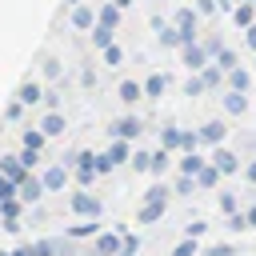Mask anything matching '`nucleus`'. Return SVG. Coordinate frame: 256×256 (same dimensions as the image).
<instances>
[{"label":"nucleus","instance_id":"nucleus-1","mask_svg":"<svg viewBox=\"0 0 256 256\" xmlns=\"http://www.w3.org/2000/svg\"><path fill=\"white\" fill-rule=\"evenodd\" d=\"M68 212H72V216H88V220H100V216H104V200H100L92 188H76V192L68 196Z\"/></svg>","mask_w":256,"mask_h":256},{"label":"nucleus","instance_id":"nucleus-2","mask_svg":"<svg viewBox=\"0 0 256 256\" xmlns=\"http://www.w3.org/2000/svg\"><path fill=\"white\" fill-rule=\"evenodd\" d=\"M124 248V228H100L92 236V256H120Z\"/></svg>","mask_w":256,"mask_h":256},{"label":"nucleus","instance_id":"nucleus-3","mask_svg":"<svg viewBox=\"0 0 256 256\" xmlns=\"http://www.w3.org/2000/svg\"><path fill=\"white\" fill-rule=\"evenodd\" d=\"M140 132H144V120L132 116V112H124L108 124V136H120V140H140Z\"/></svg>","mask_w":256,"mask_h":256},{"label":"nucleus","instance_id":"nucleus-4","mask_svg":"<svg viewBox=\"0 0 256 256\" xmlns=\"http://www.w3.org/2000/svg\"><path fill=\"white\" fill-rule=\"evenodd\" d=\"M172 24L180 28L184 44H192V40H196V28H200V12H196V8H176V12H172Z\"/></svg>","mask_w":256,"mask_h":256},{"label":"nucleus","instance_id":"nucleus-5","mask_svg":"<svg viewBox=\"0 0 256 256\" xmlns=\"http://www.w3.org/2000/svg\"><path fill=\"white\" fill-rule=\"evenodd\" d=\"M208 60H212V56L204 52V44H200V40H192V44H180V64H184L188 72H200Z\"/></svg>","mask_w":256,"mask_h":256},{"label":"nucleus","instance_id":"nucleus-6","mask_svg":"<svg viewBox=\"0 0 256 256\" xmlns=\"http://www.w3.org/2000/svg\"><path fill=\"white\" fill-rule=\"evenodd\" d=\"M40 180H44L48 192H64L68 180H72V168H68V164H48V168L40 172Z\"/></svg>","mask_w":256,"mask_h":256},{"label":"nucleus","instance_id":"nucleus-7","mask_svg":"<svg viewBox=\"0 0 256 256\" xmlns=\"http://www.w3.org/2000/svg\"><path fill=\"white\" fill-rule=\"evenodd\" d=\"M208 160H212V164H216V168H220V172H224V176H236V172H240V168H244V164H240V156H236V152H232V148H224V144H216V148H212V156H208Z\"/></svg>","mask_w":256,"mask_h":256},{"label":"nucleus","instance_id":"nucleus-8","mask_svg":"<svg viewBox=\"0 0 256 256\" xmlns=\"http://www.w3.org/2000/svg\"><path fill=\"white\" fill-rule=\"evenodd\" d=\"M44 196H48V188H44V180H40L36 172H28V176L20 180V200H24V204H40Z\"/></svg>","mask_w":256,"mask_h":256},{"label":"nucleus","instance_id":"nucleus-9","mask_svg":"<svg viewBox=\"0 0 256 256\" xmlns=\"http://www.w3.org/2000/svg\"><path fill=\"white\" fill-rule=\"evenodd\" d=\"M68 24H72L76 32H92V24H96V8H92V4H76V8H68Z\"/></svg>","mask_w":256,"mask_h":256},{"label":"nucleus","instance_id":"nucleus-10","mask_svg":"<svg viewBox=\"0 0 256 256\" xmlns=\"http://www.w3.org/2000/svg\"><path fill=\"white\" fill-rule=\"evenodd\" d=\"M220 104H224V116H244L248 112V96L240 88H224L220 92Z\"/></svg>","mask_w":256,"mask_h":256},{"label":"nucleus","instance_id":"nucleus-11","mask_svg":"<svg viewBox=\"0 0 256 256\" xmlns=\"http://www.w3.org/2000/svg\"><path fill=\"white\" fill-rule=\"evenodd\" d=\"M116 96H120L124 108L140 104V100H144V80H120V84H116Z\"/></svg>","mask_w":256,"mask_h":256},{"label":"nucleus","instance_id":"nucleus-12","mask_svg":"<svg viewBox=\"0 0 256 256\" xmlns=\"http://www.w3.org/2000/svg\"><path fill=\"white\" fill-rule=\"evenodd\" d=\"M96 232H100V224H96V220L76 216V224H68V228H64V240H92Z\"/></svg>","mask_w":256,"mask_h":256},{"label":"nucleus","instance_id":"nucleus-13","mask_svg":"<svg viewBox=\"0 0 256 256\" xmlns=\"http://www.w3.org/2000/svg\"><path fill=\"white\" fill-rule=\"evenodd\" d=\"M120 20H124V8H120L116 0H104V4H96V24L120 28Z\"/></svg>","mask_w":256,"mask_h":256},{"label":"nucleus","instance_id":"nucleus-14","mask_svg":"<svg viewBox=\"0 0 256 256\" xmlns=\"http://www.w3.org/2000/svg\"><path fill=\"white\" fill-rule=\"evenodd\" d=\"M200 76H204V84H208V92H220L224 84H228V72L216 64V60H208L204 68H200Z\"/></svg>","mask_w":256,"mask_h":256},{"label":"nucleus","instance_id":"nucleus-15","mask_svg":"<svg viewBox=\"0 0 256 256\" xmlns=\"http://www.w3.org/2000/svg\"><path fill=\"white\" fill-rule=\"evenodd\" d=\"M40 128H44V132H48V140H52V136H64L68 120H64V112H60V108H48V112L40 116Z\"/></svg>","mask_w":256,"mask_h":256},{"label":"nucleus","instance_id":"nucleus-16","mask_svg":"<svg viewBox=\"0 0 256 256\" xmlns=\"http://www.w3.org/2000/svg\"><path fill=\"white\" fill-rule=\"evenodd\" d=\"M224 136H228V124H224V120H204V124H200V140H204V144L216 148V144H224Z\"/></svg>","mask_w":256,"mask_h":256},{"label":"nucleus","instance_id":"nucleus-17","mask_svg":"<svg viewBox=\"0 0 256 256\" xmlns=\"http://www.w3.org/2000/svg\"><path fill=\"white\" fill-rule=\"evenodd\" d=\"M0 172H4L8 180H16V184H20V180H24L32 168H28V164L20 160V152H16V156H0Z\"/></svg>","mask_w":256,"mask_h":256},{"label":"nucleus","instance_id":"nucleus-18","mask_svg":"<svg viewBox=\"0 0 256 256\" xmlns=\"http://www.w3.org/2000/svg\"><path fill=\"white\" fill-rule=\"evenodd\" d=\"M16 100H20V104H24V108H36V104H40V100H44V88H40V84H36V80H24V84H20V88H16Z\"/></svg>","mask_w":256,"mask_h":256},{"label":"nucleus","instance_id":"nucleus-19","mask_svg":"<svg viewBox=\"0 0 256 256\" xmlns=\"http://www.w3.org/2000/svg\"><path fill=\"white\" fill-rule=\"evenodd\" d=\"M220 180H224V172H220L212 160H208V164L196 172V184H200V192H212V188H220Z\"/></svg>","mask_w":256,"mask_h":256},{"label":"nucleus","instance_id":"nucleus-20","mask_svg":"<svg viewBox=\"0 0 256 256\" xmlns=\"http://www.w3.org/2000/svg\"><path fill=\"white\" fill-rule=\"evenodd\" d=\"M116 32H120V28H108V24H92L88 40H92V48H96V52H104V48L116 40Z\"/></svg>","mask_w":256,"mask_h":256},{"label":"nucleus","instance_id":"nucleus-21","mask_svg":"<svg viewBox=\"0 0 256 256\" xmlns=\"http://www.w3.org/2000/svg\"><path fill=\"white\" fill-rule=\"evenodd\" d=\"M164 88H168V76L164 72H148L144 76V100H160Z\"/></svg>","mask_w":256,"mask_h":256},{"label":"nucleus","instance_id":"nucleus-22","mask_svg":"<svg viewBox=\"0 0 256 256\" xmlns=\"http://www.w3.org/2000/svg\"><path fill=\"white\" fill-rule=\"evenodd\" d=\"M132 152H136V148H132V140L112 136V144H108V160H112V164H128V160H132Z\"/></svg>","mask_w":256,"mask_h":256},{"label":"nucleus","instance_id":"nucleus-23","mask_svg":"<svg viewBox=\"0 0 256 256\" xmlns=\"http://www.w3.org/2000/svg\"><path fill=\"white\" fill-rule=\"evenodd\" d=\"M72 180H76L80 188H92V184L100 180V172H96V160H84V164H76V168H72Z\"/></svg>","mask_w":256,"mask_h":256},{"label":"nucleus","instance_id":"nucleus-24","mask_svg":"<svg viewBox=\"0 0 256 256\" xmlns=\"http://www.w3.org/2000/svg\"><path fill=\"white\" fill-rule=\"evenodd\" d=\"M252 20H256V0H240V4L232 8V24H236V28H248Z\"/></svg>","mask_w":256,"mask_h":256},{"label":"nucleus","instance_id":"nucleus-25","mask_svg":"<svg viewBox=\"0 0 256 256\" xmlns=\"http://www.w3.org/2000/svg\"><path fill=\"white\" fill-rule=\"evenodd\" d=\"M204 164H208V160L200 156V148H196V152H180V160H176V172H188V176H196Z\"/></svg>","mask_w":256,"mask_h":256},{"label":"nucleus","instance_id":"nucleus-26","mask_svg":"<svg viewBox=\"0 0 256 256\" xmlns=\"http://www.w3.org/2000/svg\"><path fill=\"white\" fill-rule=\"evenodd\" d=\"M196 192H200L196 176H188V172H176V180H172V196H196Z\"/></svg>","mask_w":256,"mask_h":256},{"label":"nucleus","instance_id":"nucleus-27","mask_svg":"<svg viewBox=\"0 0 256 256\" xmlns=\"http://www.w3.org/2000/svg\"><path fill=\"white\" fill-rule=\"evenodd\" d=\"M164 212H168V204H140L136 224H160V220H164Z\"/></svg>","mask_w":256,"mask_h":256},{"label":"nucleus","instance_id":"nucleus-28","mask_svg":"<svg viewBox=\"0 0 256 256\" xmlns=\"http://www.w3.org/2000/svg\"><path fill=\"white\" fill-rule=\"evenodd\" d=\"M160 148H168V152H180V124H164L160 128Z\"/></svg>","mask_w":256,"mask_h":256},{"label":"nucleus","instance_id":"nucleus-29","mask_svg":"<svg viewBox=\"0 0 256 256\" xmlns=\"http://www.w3.org/2000/svg\"><path fill=\"white\" fill-rule=\"evenodd\" d=\"M20 144H24V148H36V152H44V144H48V132H44V128H24V132H20Z\"/></svg>","mask_w":256,"mask_h":256},{"label":"nucleus","instance_id":"nucleus-30","mask_svg":"<svg viewBox=\"0 0 256 256\" xmlns=\"http://www.w3.org/2000/svg\"><path fill=\"white\" fill-rule=\"evenodd\" d=\"M172 156H176V152H168V148H160V144H156V152H152V168H148V172H152V176H164V172H168V164H172Z\"/></svg>","mask_w":256,"mask_h":256},{"label":"nucleus","instance_id":"nucleus-31","mask_svg":"<svg viewBox=\"0 0 256 256\" xmlns=\"http://www.w3.org/2000/svg\"><path fill=\"white\" fill-rule=\"evenodd\" d=\"M204 92H208L204 76H200V72H188V80H184V96H188V100H196V96H204Z\"/></svg>","mask_w":256,"mask_h":256},{"label":"nucleus","instance_id":"nucleus-32","mask_svg":"<svg viewBox=\"0 0 256 256\" xmlns=\"http://www.w3.org/2000/svg\"><path fill=\"white\" fill-rule=\"evenodd\" d=\"M100 60H104V68H120V64H124V48H120V44L112 40V44H108V48L100 52Z\"/></svg>","mask_w":256,"mask_h":256},{"label":"nucleus","instance_id":"nucleus-33","mask_svg":"<svg viewBox=\"0 0 256 256\" xmlns=\"http://www.w3.org/2000/svg\"><path fill=\"white\" fill-rule=\"evenodd\" d=\"M200 144V128H180V152H196Z\"/></svg>","mask_w":256,"mask_h":256},{"label":"nucleus","instance_id":"nucleus-34","mask_svg":"<svg viewBox=\"0 0 256 256\" xmlns=\"http://www.w3.org/2000/svg\"><path fill=\"white\" fill-rule=\"evenodd\" d=\"M248 84H252V72H244L240 64L228 72V88H240V92H248Z\"/></svg>","mask_w":256,"mask_h":256},{"label":"nucleus","instance_id":"nucleus-35","mask_svg":"<svg viewBox=\"0 0 256 256\" xmlns=\"http://www.w3.org/2000/svg\"><path fill=\"white\" fill-rule=\"evenodd\" d=\"M216 64H220V68H224V72H232V68H236V64H240V56H236V48H228V44H224V48H220V52H216Z\"/></svg>","mask_w":256,"mask_h":256},{"label":"nucleus","instance_id":"nucleus-36","mask_svg":"<svg viewBox=\"0 0 256 256\" xmlns=\"http://www.w3.org/2000/svg\"><path fill=\"white\" fill-rule=\"evenodd\" d=\"M128 168H132V172H148V168H152V152L136 148V152H132V160H128Z\"/></svg>","mask_w":256,"mask_h":256},{"label":"nucleus","instance_id":"nucleus-37","mask_svg":"<svg viewBox=\"0 0 256 256\" xmlns=\"http://www.w3.org/2000/svg\"><path fill=\"white\" fill-rule=\"evenodd\" d=\"M168 256H200V244H196V236H184V240H180V244H176Z\"/></svg>","mask_w":256,"mask_h":256},{"label":"nucleus","instance_id":"nucleus-38","mask_svg":"<svg viewBox=\"0 0 256 256\" xmlns=\"http://www.w3.org/2000/svg\"><path fill=\"white\" fill-rule=\"evenodd\" d=\"M224 228L236 236V232H244V228H248V216H244V212H232V216H224Z\"/></svg>","mask_w":256,"mask_h":256},{"label":"nucleus","instance_id":"nucleus-39","mask_svg":"<svg viewBox=\"0 0 256 256\" xmlns=\"http://www.w3.org/2000/svg\"><path fill=\"white\" fill-rule=\"evenodd\" d=\"M12 196H20V184H16V180H8V176L0 172V204H4V200H12Z\"/></svg>","mask_w":256,"mask_h":256},{"label":"nucleus","instance_id":"nucleus-40","mask_svg":"<svg viewBox=\"0 0 256 256\" xmlns=\"http://www.w3.org/2000/svg\"><path fill=\"white\" fill-rule=\"evenodd\" d=\"M60 72H64V64L56 56H44V80H60Z\"/></svg>","mask_w":256,"mask_h":256},{"label":"nucleus","instance_id":"nucleus-41","mask_svg":"<svg viewBox=\"0 0 256 256\" xmlns=\"http://www.w3.org/2000/svg\"><path fill=\"white\" fill-rule=\"evenodd\" d=\"M140 252V236H132L128 228H124V248H120V256H136Z\"/></svg>","mask_w":256,"mask_h":256},{"label":"nucleus","instance_id":"nucleus-42","mask_svg":"<svg viewBox=\"0 0 256 256\" xmlns=\"http://www.w3.org/2000/svg\"><path fill=\"white\" fill-rule=\"evenodd\" d=\"M220 212H224V216L240 212V204H236V196H232V192H220Z\"/></svg>","mask_w":256,"mask_h":256},{"label":"nucleus","instance_id":"nucleus-43","mask_svg":"<svg viewBox=\"0 0 256 256\" xmlns=\"http://www.w3.org/2000/svg\"><path fill=\"white\" fill-rule=\"evenodd\" d=\"M200 256H236L232 244H212V248H200Z\"/></svg>","mask_w":256,"mask_h":256},{"label":"nucleus","instance_id":"nucleus-44","mask_svg":"<svg viewBox=\"0 0 256 256\" xmlns=\"http://www.w3.org/2000/svg\"><path fill=\"white\" fill-rule=\"evenodd\" d=\"M20 116H24V104H20V100H12V104L4 108V120H8V124H16Z\"/></svg>","mask_w":256,"mask_h":256},{"label":"nucleus","instance_id":"nucleus-45","mask_svg":"<svg viewBox=\"0 0 256 256\" xmlns=\"http://www.w3.org/2000/svg\"><path fill=\"white\" fill-rule=\"evenodd\" d=\"M20 160H24V164H28L32 172L40 168V152H36V148H20Z\"/></svg>","mask_w":256,"mask_h":256},{"label":"nucleus","instance_id":"nucleus-46","mask_svg":"<svg viewBox=\"0 0 256 256\" xmlns=\"http://www.w3.org/2000/svg\"><path fill=\"white\" fill-rule=\"evenodd\" d=\"M204 232H208V224H204V220H188V224H184V236H196V240H200Z\"/></svg>","mask_w":256,"mask_h":256},{"label":"nucleus","instance_id":"nucleus-47","mask_svg":"<svg viewBox=\"0 0 256 256\" xmlns=\"http://www.w3.org/2000/svg\"><path fill=\"white\" fill-rule=\"evenodd\" d=\"M192 8H196L200 16H212V12H220V0H196Z\"/></svg>","mask_w":256,"mask_h":256},{"label":"nucleus","instance_id":"nucleus-48","mask_svg":"<svg viewBox=\"0 0 256 256\" xmlns=\"http://www.w3.org/2000/svg\"><path fill=\"white\" fill-rule=\"evenodd\" d=\"M200 44H204V52H208L212 60H216V52L224 48V40H220V36H208V40H200Z\"/></svg>","mask_w":256,"mask_h":256},{"label":"nucleus","instance_id":"nucleus-49","mask_svg":"<svg viewBox=\"0 0 256 256\" xmlns=\"http://www.w3.org/2000/svg\"><path fill=\"white\" fill-rule=\"evenodd\" d=\"M112 168H116V164L108 160V152H96V172H100V176H108Z\"/></svg>","mask_w":256,"mask_h":256},{"label":"nucleus","instance_id":"nucleus-50","mask_svg":"<svg viewBox=\"0 0 256 256\" xmlns=\"http://www.w3.org/2000/svg\"><path fill=\"white\" fill-rule=\"evenodd\" d=\"M40 104H44V108H60V92H56V88H48V92H44V100H40Z\"/></svg>","mask_w":256,"mask_h":256},{"label":"nucleus","instance_id":"nucleus-51","mask_svg":"<svg viewBox=\"0 0 256 256\" xmlns=\"http://www.w3.org/2000/svg\"><path fill=\"white\" fill-rule=\"evenodd\" d=\"M240 172H244V180H248V184H252V188H256V160H248V164H244V168H240Z\"/></svg>","mask_w":256,"mask_h":256},{"label":"nucleus","instance_id":"nucleus-52","mask_svg":"<svg viewBox=\"0 0 256 256\" xmlns=\"http://www.w3.org/2000/svg\"><path fill=\"white\" fill-rule=\"evenodd\" d=\"M244 44H248V48H252V52H256V20H252V24H248V28H244Z\"/></svg>","mask_w":256,"mask_h":256},{"label":"nucleus","instance_id":"nucleus-53","mask_svg":"<svg viewBox=\"0 0 256 256\" xmlns=\"http://www.w3.org/2000/svg\"><path fill=\"white\" fill-rule=\"evenodd\" d=\"M8 256H36V244H20L16 252H8Z\"/></svg>","mask_w":256,"mask_h":256},{"label":"nucleus","instance_id":"nucleus-54","mask_svg":"<svg viewBox=\"0 0 256 256\" xmlns=\"http://www.w3.org/2000/svg\"><path fill=\"white\" fill-rule=\"evenodd\" d=\"M80 84H84V88H92V84H96V76H92V68H84V72H80Z\"/></svg>","mask_w":256,"mask_h":256},{"label":"nucleus","instance_id":"nucleus-55","mask_svg":"<svg viewBox=\"0 0 256 256\" xmlns=\"http://www.w3.org/2000/svg\"><path fill=\"white\" fill-rule=\"evenodd\" d=\"M244 216H248V228H256V204H252V208H248Z\"/></svg>","mask_w":256,"mask_h":256},{"label":"nucleus","instance_id":"nucleus-56","mask_svg":"<svg viewBox=\"0 0 256 256\" xmlns=\"http://www.w3.org/2000/svg\"><path fill=\"white\" fill-rule=\"evenodd\" d=\"M76 4H84V0H64V8H76Z\"/></svg>","mask_w":256,"mask_h":256},{"label":"nucleus","instance_id":"nucleus-57","mask_svg":"<svg viewBox=\"0 0 256 256\" xmlns=\"http://www.w3.org/2000/svg\"><path fill=\"white\" fill-rule=\"evenodd\" d=\"M116 4H120V8H128V4H136V0H116Z\"/></svg>","mask_w":256,"mask_h":256},{"label":"nucleus","instance_id":"nucleus-58","mask_svg":"<svg viewBox=\"0 0 256 256\" xmlns=\"http://www.w3.org/2000/svg\"><path fill=\"white\" fill-rule=\"evenodd\" d=\"M236 4H240V0H236Z\"/></svg>","mask_w":256,"mask_h":256}]
</instances>
